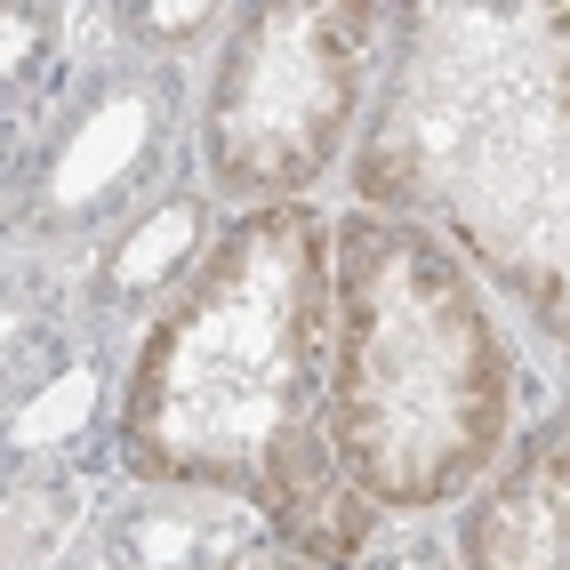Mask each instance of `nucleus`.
<instances>
[{
  "instance_id": "nucleus-1",
  "label": "nucleus",
  "mask_w": 570,
  "mask_h": 570,
  "mask_svg": "<svg viewBox=\"0 0 570 570\" xmlns=\"http://www.w3.org/2000/svg\"><path fill=\"white\" fill-rule=\"evenodd\" d=\"M337 225L306 202L249 209L145 330L121 394V459L169 490L249 499L314 570L354 562L377 507L330 442Z\"/></svg>"
},
{
  "instance_id": "nucleus-2",
  "label": "nucleus",
  "mask_w": 570,
  "mask_h": 570,
  "mask_svg": "<svg viewBox=\"0 0 570 570\" xmlns=\"http://www.w3.org/2000/svg\"><path fill=\"white\" fill-rule=\"evenodd\" d=\"M362 194L377 217L434 209L570 337V0L410 9Z\"/></svg>"
},
{
  "instance_id": "nucleus-3",
  "label": "nucleus",
  "mask_w": 570,
  "mask_h": 570,
  "mask_svg": "<svg viewBox=\"0 0 570 570\" xmlns=\"http://www.w3.org/2000/svg\"><path fill=\"white\" fill-rule=\"evenodd\" d=\"M514 410V354L459 249L402 217L337 225V337L330 442L377 514L450 507L499 459Z\"/></svg>"
},
{
  "instance_id": "nucleus-4",
  "label": "nucleus",
  "mask_w": 570,
  "mask_h": 570,
  "mask_svg": "<svg viewBox=\"0 0 570 570\" xmlns=\"http://www.w3.org/2000/svg\"><path fill=\"white\" fill-rule=\"evenodd\" d=\"M370 32V0H297V9H249L234 24V49L202 112V154L225 194L274 209L337 161L362 112Z\"/></svg>"
},
{
  "instance_id": "nucleus-5",
  "label": "nucleus",
  "mask_w": 570,
  "mask_h": 570,
  "mask_svg": "<svg viewBox=\"0 0 570 570\" xmlns=\"http://www.w3.org/2000/svg\"><path fill=\"white\" fill-rule=\"evenodd\" d=\"M466 570H570V410L530 434L466 514Z\"/></svg>"
},
{
  "instance_id": "nucleus-6",
  "label": "nucleus",
  "mask_w": 570,
  "mask_h": 570,
  "mask_svg": "<svg viewBox=\"0 0 570 570\" xmlns=\"http://www.w3.org/2000/svg\"><path fill=\"white\" fill-rule=\"evenodd\" d=\"M225 570H314L306 554H265V562H225Z\"/></svg>"
}]
</instances>
